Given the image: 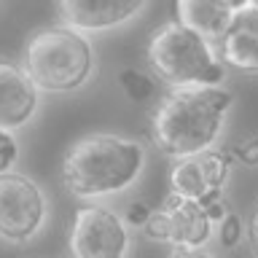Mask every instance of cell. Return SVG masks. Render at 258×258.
I'll use <instances>...</instances> for the list:
<instances>
[{
	"mask_svg": "<svg viewBox=\"0 0 258 258\" xmlns=\"http://www.w3.org/2000/svg\"><path fill=\"white\" fill-rule=\"evenodd\" d=\"M234 161H242V164H250L255 167L258 164V137H247V140H242L237 148L231 151Z\"/></svg>",
	"mask_w": 258,
	"mask_h": 258,
	"instance_id": "17",
	"label": "cell"
},
{
	"mask_svg": "<svg viewBox=\"0 0 258 258\" xmlns=\"http://www.w3.org/2000/svg\"><path fill=\"white\" fill-rule=\"evenodd\" d=\"M148 151L140 140L113 132H92L68 148L62 183L73 197L102 199L129 191L140 180Z\"/></svg>",
	"mask_w": 258,
	"mask_h": 258,
	"instance_id": "2",
	"label": "cell"
},
{
	"mask_svg": "<svg viewBox=\"0 0 258 258\" xmlns=\"http://www.w3.org/2000/svg\"><path fill=\"white\" fill-rule=\"evenodd\" d=\"M218 239H221L223 247H237L239 239H242V221L239 215H234L229 210V215L218 223Z\"/></svg>",
	"mask_w": 258,
	"mask_h": 258,
	"instance_id": "15",
	"label": "cell"
},
{
	"mask_svg": "<svg viewBox=\"0 0 258 258\" xmlns=\"http://www.w3.org/2000/svg\"><path fill=\"white\" fill-rule=\"evenodd\" d=\"M234 156L229 151L210 148L188 159H177L169 167V194L197 202L223 199V188L231 177Z\"/></svg>",
	"mask_w": 258,
	"mask_h": 258,
	"instance_id": "8",
	"label": "cell"
},
{
	"mask_svg": "<svg viewBox=\"0 0 258 258\" xmlns=\"http://www.w3.org/2000/svg\"><path fill=\"white\" fill-rule=\"evenodd\" d=\"M239 3H213V0H183L175 6L177 22L183 27L194 30L210 43H218L223 38V32L229 30V24L237 14Z\"/></svg>",
	"mask_w": 258,
	"mask_h": 258,
	"instance_id": "12",
	"label": "cell"
},
{
	"mask_svg": "<svg viewBox=\"0 0 258 258\" xmlns=\"http://www.w3.org/2000/svg\"><path fill=\"white\" fill-rule=\"evenodd\" d=\"M167 258H215V255L207 253V250H172Z\"/></svg>",
	"mask_w": 258,
	"mask_h": 258,
	"instance_id": "19",
	"label": "cell"
},
{
	"mask_svg": "<svg viewBox=\"0 0 258 258\" xmlns=\"http://www.w3.org/2000/svg\"><path fill=\"white\" fill-rule=\"evenodd\" d=\"M19 140H16L14 132H6V129H0V177L8 175L11 169L16 167V161H19Z\"/></svg>",
	"mask_w": 258,
	"mask_h": 258,
	"instance_id": "14",
	"label": "cell"
},
{
	"mask_svg": "<svg viewBox=\"0 0 258 258\" xmlns=\"http://www.w3.org/2000/svg\"><path fill=\"white\" fill-rule=\"evenodd\" d=\"M30 81L43 94H70L84 89L97 70L92 40L81 32L54 24L40 27L24 43V62Z\"/></svg>",
	"mask_w": 258,
	"mask_h": 258,
	"instance_id": "3",
	"label": "cell"
},
{
	"mask_svg": "<svg viewBox=\"0 0 258 258\" xmlns=\"http://www.w3.org/2000/svg\"><path fill=\"white\" fill-rule=\"evenodd\" d=\"M151 215H153V210L148 202H132V205L126 207V215H124V221L126 226H135V229H145L151 221Z\"/></svg>",
	"mask_w": 258,
	"mask_h": 258,
	"instance_id": "16",
	"label": "cell"
},
{
	"mask_svg": "<svg viewBox=\"0 0 258 258\" xmlns=\"http://www.w3.org/2000/svg\"><path fill=\"white\" fill-rule=\"evenodd\" d=\"M118 78H121V86H124V92H126L129 100H135V102L151 100L153 81L145 76V73H140V70H124Z\"/></svg>",
	"mask_w": 258,
	"mask_h": 258,
	"instance_id": "13",
	"label": "cell"
},
{
	"mask_svg": "<svg viewBox=\"0 0 258 258\" xmlns=\"http://www.w3.org/2000/svg\"><path fill=\"white\" fill-rule=\"evenodd\" d=\"M148 64L153 76L169 89L221 86L226 78V68L218 59L215 46L180 22L161 24L151 35Z\"/></svg>",
	"mask_w": 258,
	"mask_h": 258,
	"instance_id": "4",
	"label": "cell"
},
{
	"mask_svg": "<svg viewBox=\"0 0 258 258\" xmlns=\"http://www.w3.org/2000/svg\"><path fill=\"white\" fill-rule=\"evenodd\" d=\"M48 202L30 175L8 172L0 177V239L24 245L46 226Z\"/></svg>",
	"mask_w": 258,
	"mask_h": 258,
	"instance_id": "7",
	"label": "cell"
},
{
	"mask_svg": "<svg viewBox=\"0 0 258 258\" xmlns=\"http://www.w3.org/2000/svg\"><path fill=\"white\" fill-rule=\"evenodd\" d=\"M40 92L19 62L0 59V129L16 132L35 118Z\"/></svg>",
	"mask_w": 258,
	"mask_h": 258,
	"instance_id": "10",
	"label": "cell"
},
{
	"mask_svg": "<svg viewBox=\"0 0 258 258\" xmlns=\"http://www.w3.org/2000/svg\"><path fill=\"white\" fill-rule=\"evenodd\" d=\"M245 237H247V245H250V253L258 258V199L253 202V210H250V218H247V229H245Z\"/></svg>",
	"mask_w": 258,
	"mask_h": 258,
	"instance_id": "18",
	"label": "cell"
},
{
	"mask_svg": "<svg viewBox=\"0 0 258 258\" xmlns=\"http://www.w3.org/2000/svg\"><path fill=\"white\" fill-rule=\"evenodd\" d=\"M234 94L223 86H185L169 89L153 108L151 137L169 159H188L215 148Z\"/></svg>",
	"mask_w": 258,
	"mask_h": 258,
	"instance_id": "1",
	"label": "cell"
},
{
	"mask_svg": "<svg viewBox=\"0 0 258 258\" xmlns=\"http://www.w3.org/2000/svg\"><path fill=\"white\" fill-rule=\"evenodd\" d=\"M226 215H229L226 199L197 202L167 194V199L153 210L143 234L153 242H164L172 250H205Z\"/></svg>",
	"mask_w": 258,
	"mask_h": 258,
	"instance_id": "5",
	"label": "cell"
},
{
	"mask_svg": "<svg viewBox=\"0 0 258 258\" xmlns=\"http://www.w3.org/2000/svg\"><path fill=\"white\" fill-rule=\"evenodd\" d=\"M145 11V3H84V0H62L56 3V14L64 27L81 32H105L132 22L137 14Z\"/></svg>",
	"mask_w": 258,
	"mask_h": 258,
	"instance_id": "11",
	"label": "cell"
},
{
	"mask_svg": "<svg viewBox=\"0 0 258 258\" xmlns=\"http://www.w3.org/2000/svg\"><path fill=\"white\" fill-rule=\"evenodd\" d=\"M132 234L113 207L84 205L76 210L68 231L70 258H129Z\"/></svg>",
	"mask_w": 258,
	"mask_h": 258,
	"instance_id": "6",
	"label": "cell"
},
{
	"mask_svg": "<svg viewBox=\"0 0 258 258\" xmlns=\"http://www.w3.org/2000/svg\"><path fill=\"white\" fill-rule=\"evenodd\" d=\"M218 59L242 76H258V0L239 3L237 14L215 43Z\"/></svg>",
	"mask_w": 258,
	"mask_h": 258,
	"instance_id": "9",
	"label": "cell"
}]
</instances>
